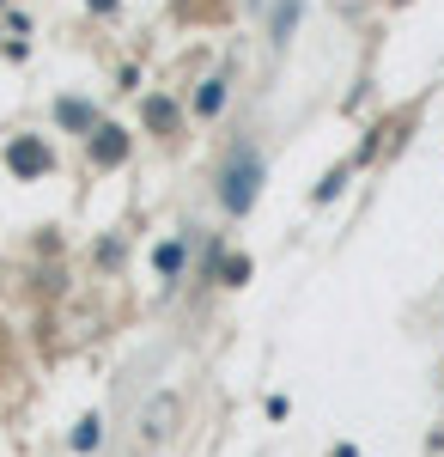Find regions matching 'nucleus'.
Returning a JSON list of instances; mask_svg holds the SVG:
<instances>
[{"mask_svg":"<svg viewBox=\"0 0 444 457\" xmlns=\"http://www.w3.org/2000/svg\"><path fill=\"white\" fill-rule=\"evenodd\" d=\"M256 189H262V153L243 141L232 159H226V177H219V202L232 213H250L256 208Z\"/></svg>","mask_w":444,"mask_h":457,"instance_id":"1","label":"nucleus"},{"mask_svg":"<svg viewBox=\"0 0 444 457\" xmlns=\"http://www.w3.org/2000/svg\"><path fill=\"white\" fill-rule=\"evenodd\" d=\"M6 165H12L19 177H43L49 171V146L37 141V135H19V141L6 146Z\"/></svg>","mask_w":444,"mask_h":457,"instance_id":"2","label":"nucleus"},{"mask_svg":"<svg viewBox=\"0 0 444 457\" xmlns=\"http://www.w3.org/2000/svg\"><path fill=\"white\" fill-rule=\"evenodd\" d=\"M122 153H128V135H122V129H98V135H92V159H98V165H122Z\"/></svg>","mask_w":444,"mask_h":457,"instance_id":"3","label":"nucleus"},{"mask_svg":"<svg viewBox=\"0 0 444 457\" xmlns=\"http://www.w3.org/2000/svg\"><path fill=\"white\" fill-rule=\"evenodd\" d=\"M171 421H177V396H159V403H152V415H146V439H165Z\"/></svg>","mask_w":444,"mask_h":457,"instance_id":"4","label":"nucleus"},{"mask_svg":"<svg viewBox=\"0 0 444 457\" xmlns=\"http://www.w3.org/2000/svg\"><path fill=\"white\" fill-rule=\"evenodd\" d=\"M146 122H152L159 135H171V129H177V104H171V98H146Z\"/></svg>","mask_w":444,"mask_h":457,"instance_id":"5","label":"nucleus"},{"mask_svg":"<svg viewBox=\"0 0 444 457\" xmlns=\"http://www.w3.org/2000/svg\"><path fill=\"white\" fill-rule=\"evenodd\" d=\"M55 116H62L68 129H86V135H92V104H79V98H62V104H55Z\"/></svg>","mask_w":444,"mask_h":457,"instance_id":"6","label":"nucleus"},{"mask_svg":"<svg viewBox=\"0 0 444 457\" xmlns=\"http://www.w3.org/2000/svg\"><path fill=\"white\" fill-rule=\"evenodd\" d=\"M73 445H79V452H98V445H103V421H98V415H86V421H79Z\"/></svg>","mask_w":444,"mask_h":457,"instance_id":"7","label":"nucleus"},{"mask_svg":"<svg viewBox=\"0 0 444 457\" xmlns=\"http://www.w3.org/2000/svg\"><path fill=\"white\" fill-rule=\"evenodd\" d=\"M219 104H226V79H207V86H201V98H195V110H201V116H213Z\"/></svg>","mask_w":444,"mask_h":457,"instance_id":"8","label":"nucleus"},{"mask_svg":"<svg viewBox=\"0 0 444 457\" xmlns=\"http://www.w3.org/2000/svg\"><path fill=\"white\" fill-rule=\"evenodd\" d=\"M219 281H226V287H243V281H250V256H232V262H219Z\"/></svg>","mask_w":444,"mask_h":457,"instance_id":"9","label":"nucleus"},{"mask_svg":"<svg viewBox=\"0 0 444 457\" xmlns=\"http://www.w3.org/2000/svg\"><path fill=\"white\" fill-rule=\"evenodd\" d=\"M299 25V0H286L280 12H274V43H286V31Z\"/></svg>","mask_w":444,"mask_h":457,"instance_id":"10","label":"nucleus"},{"mask_svg":"<svg viewBox=\"0 0 444 457\" xmlns=\"http://www.w3.org/2000/svg\"><path fill=\"white\" fill-rule=\"evenodd\" d=\"M177 269H183V245H159V275H177Z\"/></svg>","mask_w":444,"mask_h":457,"instance_id":"11","label":"nucleus"},{"mask_svg":"<svg viewBox=\"0 0 444 457\" xmlns=\"http://www.w3.org/2000/svg\"><path fill=\"white\" fill-rule=\"evenodd\" d=\"M341 183H347V165H335V171L317 183V202H329V195H341Z\"/></svg>","mask_w":444,"mask_h":457,"instance_id":"12","label":"nucleus"},{"mask_svg":"<svg viewBox=\"0 0 444 457\" xmlns=\"http://www.w3.org/2000/svg\"><path fill=\"white\" fill-rule=\"evenodd\" d=\"M92 6H98V12H110V6H116V0H92Z\"/></svg>","mask_w":444,"mask_h":457,"instance_id":"13","label":"nucleus"}]
</instances>
